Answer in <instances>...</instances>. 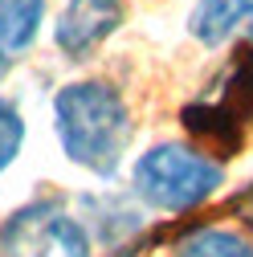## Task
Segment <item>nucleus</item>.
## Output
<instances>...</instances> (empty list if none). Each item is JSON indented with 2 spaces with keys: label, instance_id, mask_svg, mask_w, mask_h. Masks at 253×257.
Instances as JSON below:
<instances>
[{
  "label": "nucleus",
  "instance_id": "obj_5",
  "mask_svg": "<svg viewBox=\"0 0 253 257\" xmlns=\"http://www.w3.org/2000/svg\"><path fill=\"white\" fill-rule=\"evenodd\" d=\"M57 200H33L0 224V257H45L57 249Z\"/></svg>",
  "mask_w": 253,
  "mask_h": 257
},
{
  "label": "nucleus",
  "instance_id": "obj_7",
  "mask_svg": "<svg viewBox=\"0 0 253 257\" xmlns=\"http://www.w3.org/2000/svg\"><path fill=\"white\" fill-rule=\"evenodd\" d=\"M241 25H253V0H196L188 33L200 45H225Z\"/></svg>",
  "mask_w": 253,
  "mask_h": 257
},
{
  "label": "nucleus",
  "instance_id": "obj_3",
  "mask_svg": "<svg viewBox=\"0 0 253 257\" xmlns=\"http://www.w3.org/2000/svg\"><path fill=\"white\" fill-rule=\"evenodd\" d=\"M225 184V168L220 159L188 147V143H155L147 147L135 168H131V188L135 196L155 208V212H192L204 200H212V192Z\"/></svg>",
  "mask_w": 253,
  "mask_h": 257
},
{
  "label": "nucleus",
  "instance_id": "obj_2",
  "mask_svg": "<svg viewBox=\"0 0 253 257\" xmlns=\"http://www.w3.org/2000/svg\"><path fill=\"white\" fill-rule=\"evenodd\" d=\"M184 131L216 151V159H233L253 126V45H237L220 74L180 110Z\"/></svg>",
  "mask_w": 253,
  "mask_h": 257
},
{
  "label": "nucleus",
  "instance_id": "obj_10",
  "mask_svg": "<svg viewBox=\"0 0 253 257\" xmlns=\"http://www.w3.org/2000/svg\"><path fill=\"white\" fill-rule=\"evenodd\" d=\"M241 204H245V220L253 224V192H249V200H241Z\"/></svg>",
  "mask_w": 253,
  "mask_h": 257
},
{
  "label": "nucleus",
  "instance_id": "obj_1",
  "mask_svg": "<svg viewBox=\"0 0 253 257\" xmlns=\"http://www.w3.org/2000/svg\"><path fill=\"white\" fill-rule=\"evenodd\" d=\"M53 131L70 164L110 180L126 155L135 122L118 86L102 78H82L53 94Z\"/></svg>",
  "mask_w": 253,
  "mask_h": 257
},
{
  "label": "nucleus",
  "instance_id": "obj_9",
  "mask_svg": "<svg viewBox=\"0 0 253 257\" xmlns=\"http://www.w3.org/2000/svg\"><path fill=\"white\" fill-rule=\"evenodd\" d=\"M25 147V114L17 102L0 98V172H9Z\"/></svg>",
  "mask_w": 253,
  "mask_h": 257
},
{
  "label": "nucleus",
  "instance_id": "obj_6",
  "mask_svg": "<svg viewBox=\"0 0 253 257\" xmlns=\"http://www.w3.org/2000/svg\"><path fill=\"white\" fill-rule=\"evenodd\" d=\"M45 21V0H0V74L33 49Z\"/></svg>",
  "mask_w": 253,
  "mask_h": 257
},
{
  "label": "nucleus",
  "instance_id": "obj_4",
  "mask_svg": "<svg viewBox=\"0 0 253 257\" xmlns=\"http://www.w3.org/2000/svg\"><path fill=\"white\" fill-rule=\"evenodd\" d=\"M118 25H122V5L118 0H66V9H61L57 25H53V45L70 61H82Z\"/></svg>",
  "mask_w": 253,
  "mask_h": 257
},
{
  "label": "nucleus",
  "instance_id": "obj_8",
  "mask_svg": "<svg viewBox=\"0 0 253 257\" xmlns=\"http://www.w3.org/2000/svg\"><path fill=\"white\" fill-rule=\"evenodd\" d=\"M176 257H253L245 233L220 229V224H196L176 241Z\"/></svg>",
  "mask_w": 253,
  "mask_h": 257
}]
</instances>
